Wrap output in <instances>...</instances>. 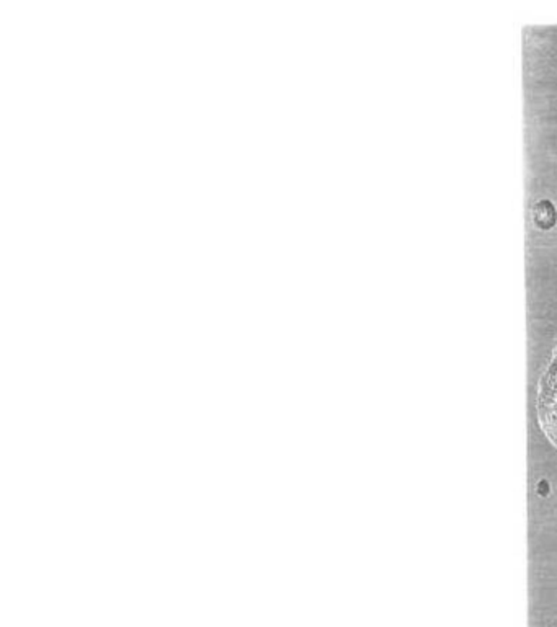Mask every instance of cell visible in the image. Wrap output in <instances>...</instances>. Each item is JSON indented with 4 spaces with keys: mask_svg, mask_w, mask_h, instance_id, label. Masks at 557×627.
<instances>
[{
    "mask_svg": "<svg viewBox=\"0 0 557 627\" xmlns=\"http://www.w3.org/2000/svg\"><path fill=\"white\" fill-rule=\"evenodd\" d=\"M538 412L541 426L557 447V353L541 379Z\"/></svg>",
    "mask_w": 557,
    "mask_h": 627,
    "instance_id": "obj_1",
    "label": "cell"
},
{
    "mask_svg": "<svg viewBox=\"0 0 557 627\" xmlns=\"http://www.w3.org/2000/svg\"><path fill=\"white\" fill-rule=\"evenodd\" d=\"M531 221L538 231L549 232L557 226V208L548 198L538 200L531 208Z\"/></svg>",
    "mask_w": 557,
    "mask_h": 627,
    "instance_id": "obj_2",
    "label": "cell"
},
{
    "mask_svg": "<svg viewBox=\"0 0 557 627\" xmlns=\"http://www.w3.org/2000/svg\"><path fill=\"white\" fill-rule=\"evenodd\" d=\"M536 495L541 497V499H548L551 495V484L548 479H541L538 484H536Z\"/></svg>",
    "mask_w": 557,
    "mask_h": 627,
    "instance_id": "obj_3",
    "label": "cell"
}]
</instances>
